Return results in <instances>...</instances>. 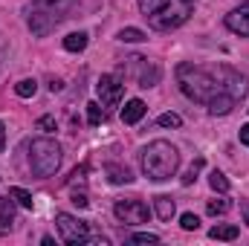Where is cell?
Masks as SVG:
<instances>
[{
  "mask_svg": "<svg viewBox=\"0 0 249 246\" xmlns=\"http://www.w3.org/2000/svg\"><path fill=\"white\" fill-rule=\"evenodd\" d=\"M226 29L235 35H247L249 38V3H244L241 9H232L226 15Z\"/></svg>",
  "mask_w": 249,
  "mask_h": 246,
  "instance_id": "10",
  "label": "cell"
},
{
  "mask_svg": "<svg viewBox=\"0 0 249 246\" xmlns=\"http://www.w3.org/2000/svg\"><path fill=\"white\" fill-rule=\"evenodd\" d=\"M188 9L186 3H180V6H174V3H168L162 12H157V15H151L148 18V23L154 26V29H162V32H168V29H177V26H183L188 20Z\"/></svg>",
  "mask_w": 249,
  "mask_h": 246,
  "instance_id": "6",
  "label": "cell"
},
{
  "mask_svg": "<svg viewBox=\"0 0 249 246\" xmlns=\"http://www.w3.org/2000/svg\"><path fill=\"white\" fill-rule=\"evenodd\" d=\"M130 244H160V235H154V232H136V235H130Z\"/></svg>",
  "mask_w": 249,
  "mask_h": 246,
  "instance_id": "27",
  "label": "cell"
},
{
  "mask_svg": "<svg viewBox=\"0 0 249 246\" xmlns=\"http://www.w3.org/2000/svg\"><path fill=\"white\" fill-rule=\"evenodd\" d=\"M209 185H212L214 191H220V194H226V191H229V180H226V174H223V171H212V174H209Z\"/></svg>",
  "mask_w": 249,
  "mask_h": 246,
  "instance_id": "22",
  "label": "cell"
},
{
  "mask_svg": "<svg viewBox=\"0 0 249 246\" xmlns=\"http://www.w3.org/2000/svg\"><path fill=\"white\" fill-rule=\"evenodd\" d=\"M38 130H44V133H53V130H58L55 116H41V119H38Z\"/></svg>",
  "mask_w": 249,
  "mask_h": 246,
  "instance_id": "29",
  "label": "cell"
},
{
  "mask_svg": "<svg viewBox=\"0 0 249 246\" xmlns=\"http://www.w3.org/2000/svg\"><path fill=\"white\" fill-rule=\"evenodd\" d=\"M9 194L18 200V206H23V209H32L35 206V200H32V194L26 191V188H20V185H15V188H9Z\"/></svg>",
  "mask_w": 249,
  "mask_h": 246,
  "instance_id": "21",
  "label": "cell"
},
{
  "mask_svg": "<svg viewBox=\"0 0 249 246\" xmlns=\"http://www.w3.org/2000/svg\"><path fill=\"white\" fill-rule=\"evenodd\" d=\"M168 3H171V0H139V9H142L145 18H151V15H157V12H162Z\"/></svg>",
  "mask_w": 249,
  "mask_h": 246,
  "instance_id": "19",
  "label": "cell"
},
{
  "mask_svg": "<svg viewBox=\"0 0 249 246\" xmlns=\"http://www.w3.org/2000/svg\"><path fill=\"white\" fill-rule=\"evenodd\" d=\"M241 211H244V217H247V223H249V206L247 203H241Z\"/></svg>",
  "mask_w": 249,
  "mask_h": 246,
  "instance_id": "34",
  "label": "cell"
},
{
  "mask_svg": "<svg viewBox=\"0 0 249 246\" xmlns=\"http://www.w3.org/2000/svg\"><path fill=\"white\" fill-rule=\"evenodd\" d=\"M206 211H209L212 217H217V214H226V211H229V200H209Z\"/></svg>",
  "mask_w": 249,
  "mask_h": 246,
  "instance_id": "23",
  "label": "cell"
},
{
  "mask_svg": "<svg viewBox=\"0 0 249 246\" xmlns=\"http://www.w3.org/2000/svg\"><path fill=\"white\" fill-rule=\"evenodd\" d=\"M3 145H6V127H3V122H0V151H3Z\"/></svg>",
  "mask_w": 249,
  "mask_h": 246,
  "instance_id": "33",
  "label": "cell"
},
{
  "mask_svg": "<svg viewBox=\"0 0 249 246\" xmlns=\"http://www.w3.org/2000/svg\"><path fill=\"white\" fill-rule=\"evenodd\" d=\"M180 168V151L165 142V139H154L148 148H142V174L154 183H165L177 174Z\"/></svg>",
  "mask_w": 249,
  "mask_h": 246,
  "instance_id": "2",
  "label": "cell"
},
{
  "mask_svg": "<svg viewBox=\"0 0 249 246\" xmlns=\"http://www.w3.org/2000/svg\"><path fill=\"white\" fill-rule=\"evenodd\" d=\"M15 217H18V200L12 194L0 197V232H9L12 223H15Z\"/></svg>",
  "mask_w": 249,
  "mask_h": 246,
  "instance_id": "11",
  "label": "cell"
},
{
  "mask_svg": "<svg viewBox=\"0 0 249 246\" xmlns=\"http://www.w3.org/2000/svg\"><path fill=\"white\" fill-rule=\"evenodd\" d=\"M105 174H107V180L113 185H127L133 183V174H130V168H124V165H119V162H107L105 165Z\"/></svg>",
  "mask_w": 249,
  "mask_h": 246,
  "instance_id": "13",
  "label": "cell"
},
{
  "mask_svg": "<svg viewBox=\"0 0 249 246\" xmlns=\"http://www.w3.org/2000/svg\"><path fill=\"white\" fill-rule=\"evenodd\" d=\"M241 142L249 148V124H244V127H241Z\"/></svg>",
  "mask_w": 249,
  "mask_h": 246,
  "instance_id": "31",
  "label": "cell"
},
{
  "mask_svg": "<svg viewBox=\"0 0 249 246\" xmlns=\"http://www.w3.org/2000/svg\"><path fill=\"white\" fill-rule=\"evenodd\" d=\"M84 47H87V32H72V35L64 38V50L67 53H81Z\"/></svg>",
  "mask_w": 249,
  "mask_h": 246,
  "instance_id": "17",
  "label": "cell"
},
{
  "mask_svg": "<svg viewBox=\"0 0 249 246\" xmlns=\"http://www.w3.org/2000/svg\"><path fill=\"white\" fill-rule=\"evenodd\" d=\"M157 122H160V127H180V124H183V119H180L177 113H162Z\"/></svg>",
  "mask_w": 249,
  "mask_h": 246,
  "instance_id": "28",
  "label": "cell"
},
{
  "mask_svg": "<svg viewBox=\"0 0 249 246\" xmlns=\"http://www.w3.org/2000/svg\"><path fill=\"white\" fill-rule=\"evenodd\" d=\"M96 93H99V102L105 107H116L122 102V93H124V81L119 75H102L99 84H96Z\"/></svg>",
  "mask_w": 249,
  "mask_h": 246,
  "instance_id": "8",
  "label": "cell"
},
{
  "mask_svg": "<svg viewBox=\"0 0 249 246\" xmlns=\"http://www.w3.org/2000/svg\"><path fill=\"white\" fill-rule=\"evenodd\" d=\"M58 165H61V145L55 139L41 136V139L29 142V168L38 180L53 177L58 171Z\"/></svg>",
  "mask_w": 249,
  "mask_h": 246,
  "instance_id": "4",
  "label": "cell"
},
{
  "mask_svg": "<svg viewBox=\"0 0 249 246\" xmlns=\"http://www.w3.org/2000/svg\"><path fill=\"white\" fill-rule=\"evenodd\" d=\"M113 214L122 220L124 226H139V223H148V217H151V211H148V206L142 203V200H116V206H113Z\"/></svg>",
  "mask_w": 249,
  "mask_h": 246,
  "instance_id": "7",
  "label": "cell"
},
{
  "mask_svg": "<svg viewBox=\"0 0 249 246\" xmlns=\"http://www.w3.org/2000/svg\"><path fill=\"white\" fill-rule=\"evenodd\" d=\"M102 116H105V113H102V102H90V105H87V122L99 124L102 122Z\"/></svg>",
  "mask_w": 249,
  "mask_h": 246,
  "instance_id": "25",
  "label": "cell"
},
{
  "mask_svg": "<svg viewBox=\"0 0 249 246\" xmlns=\"http://www.w3.org/2000/svg\"><path fill=\"white\" fill-rule=\"evenodd\" d=\"M180 226H183L186 232H197V229H200V217L191 214V211H186V214L180 217Z\"/></svg>",
  "mask_w": 249,
  "mask_h": 246,
  "instance_id": "26",
  "label": "cell"
},
{
  "mask_svg": "<svg viewBox=\"0 0 249 246\" xmlns=\"http://www.w3.org/2000/svg\"><path fill=\"white\" fill-rule=\"evenodd\" d=\"M209 238H212V241H235V238H238V226H232V223L212 226V229H209Z\"/></svg>",
  "mask_w": 249,
  "mask_h": 246,
  "instance_id": "16",
  "label": "cell"
},
{
  "mask_svg": "<svg viewBox=\"0 0 249 246\" xmlns=\"http://www.w3.org/2000/svg\"><path fill=\"white\" fill-rule=\"evenodd\" d=\"M15 93H18L20 99H32V96L38 93V84H35V78H23V81H18V84H15Z\"/></svg>",
  "mask_w": 249,
  "mask_h": 246,
  "instance_id": "18",
  "label": "cell"
},
{
  "mask_svg": "<svg viewBox=\"0 0 249 246\" xmlns=\"http://www.w3.org/2000/svg\"><path fill=\"white\" fill-rule=\"evenodd\" d=\"M55 226H58L61 241H64V244H70V246L84 244V241H87V235H90V226H87L84 220H78V217L67 214V211H58V214H55Z\"/></svg>",
  "mask_w": 249,
  "mask_h": 246,
  "instance_id": "5",
  "label": "cell"
},
{
  "mask_svg": "<svg viewBox=\"0 0 249 246\" xmlns=\"http://www.w3.org/2000/svg\"><path fill=\"white\" fill-rule=\"evenodd\" d=\"M235 99L232 96H226V93H220V96H214L212 102H209V113L212 116H226V113H232L235 110Z\"/></svg>",
  "mask_w": 249,
  "mask_h": 246,
  "instance_id": "15",
  "label": "cell"
},
{
  "mask_svg": "<svg viewBox=\"0 0 249 246\" xmlns=\"http://www.w3.org/2000/svg\"><path fill=\"white\" fill-rule=\"evenodd\" d=\"M50 90H53V93H61V90H64V81H58V78H55V81L50 84Z\"/></svg>",
  "mask_w": 249,
  "mask_h": 246,
  "instance_id": "32",
  "label": "cell"
},
{
  "mask_svg": "<svg viewBox=\"0 0 249 246\" xmlns=\"http://www.w3.org/2000/svg\"><path fill=\"white\" fill-rule=\"evenodd\" d=\"M154 209H157V217H160L162 223H171V217L177 214V206H174V200H171L168 194L154 197Z\"/></svg>",
  "mask_w": 249,
  "mask_h": 246,
  "instance_id": "14",
  "label": "cell"
},
{
  "mask_svg": "<svg viewBox=\"0 0 249 246\" xmlns=\"http://www.w3.org/2000/svg\"><path fill=\"white\" fill-rule=\"evenodd\" d=\"M177 84H180V90H183L186 99L197 102V105H209L214 96L226 93V87H223V64H217V67H200V64L183 61L177 67Z\"/></svg>",
  "mask_w": 249,
  "mask_h": 246,
  "instance_id": "1",
  "label": "cell"
},
{
  "mask_svg": "<svg viewBox=\"0 0 249 246\" xmlns=\"http://www.w3.org/2000/svg\"><path fill=\"white\" fill-rule=\"evenodd\" d=\"M78 6V0H32V6L26 9V23L32 29V35L47 38L55 26H61L70 18V12Z\"/></svg>",
  "mask_w": 249,
  "mask_h": 246,
  "instance_id": "3",
  "label": "cell"
},
{
  "mask_svg": "<svg viewBox=\"0 0 249 246\" xmlns=\"http://www.w3.org/2000/svg\"><path fill=\"white\" fill-rule=\"evenodd\" d=\"M116 38H119L122 44H142V41H145V32H142V29H133V26H127V29H122Z\"/></svg>",
  "mask_w": 249,
  "mask_h": 246,
  "instance_id": "20",
  "label": "cell"
},
{
  "mask_svg": "<svg viewBox=\"0 0 249 246\" xmlns=\"http://www.w3.org/2000/svg\"><path fill=\"white\" fill-rule=\"evenodd\" d=\"M145 102L142 99H130V102H124V107H122V122L124 124H136L142 116H145Z\"/></svg>",
  "mask_w": 249,
  "mask_h": 246,
  "instance_id": "12",
  "label": "cell"
},
{
  "mask_svg": "<svg viewBox=\"0 0 249 246\" xmlns=\"http://www.w3.org/2000/svg\"><path fill=\"white\" fill-rule=\"evenodd\" d=\"M203 165H206L203 159H194V162H191V168L183 174V185H191V183H194V180H197V174L203 171Z\"/></svg>",
  "mask_w": 249,
  "mask_h": 246,
  "instance_id": "24",
  "label": "cell"
},
{
  "mask_svg": "<svg viewBox=\"0 0 249 246\" xmlns=\"http://www.w3.org/2000/svg\"><path fill=\"white\" fill-rule=\"evenodd\" d=\"M72 203H75L78 209H87V206H90V200H87V194H78V191L72 194Z\"/></svg>",
  "mask_w": 249,
  "mask_h": 246,
  "instance_id": "30",
  "label": "cell"
},
{
  "mask_svg": "<svg viewBox=\"0 0 249 246\" xmlns=\"http://www.w3.org/2000/svg\"><path fill=\"white\" fill-rule=\"evenodd\" d=\"M127 64L136 70V84H139V87H145V90H148V87H154V84L160 81V75H162L157 64H148V58H142V55H130Z\"/></svg>",
  "mask_w": 249,
  "mask_h": 246,
  "instance_id": "9",
  "label": "cell"
},
{
  "mask_svg": "<svg viewBox=\"0 0 249 246\" xmlns=\"http://www.w3.org/2000/svg\"><path fill=\"white\" fill-rule=\"evenodd\" d=\"M180 3H186V6H191V3H194V0H180Z\"/></svg>",
  "mask_w": 249,
  "mask_h": 246,
  "instance_id": "35",
  "label": "cell"
}]
</instances>
